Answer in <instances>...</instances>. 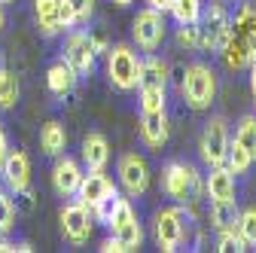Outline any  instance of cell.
<instances>
[{
	"label": "cell",
	"mask_w": 256,
	"mask_h": 253,
	"mask_svg": "<svg viewBox=\"0 0 256 253\" xmlns=\"http://www.w3.org/2000/svg\"><path fill=\"white\" fill-rule=\"evenodd\" d=\"M180 92L192 110H208L210 101L216 98V74L210 70V64H189L183 70V80H180Z\"/></svg>",
	"instance_id": "1"
},
{
	"label": "cell",
	"mask_w": 256,
	"mask_h": 253,
	"mask_svg": "<svg viewBox=\"0 0 256 253\" xmlns=\"http://www.w3.org/2000/svg\"><path fill=\"white\" fill-rule=\"evenodd\" d=\"M107 76H110V86L116 92H134L138 88L140 58L128 43H119V46L107 49Z\"/></svg>",
	"instance_id": "2"
},
{
	"label": "cell",
	"mask_w": 256,
	"mask_h": 253,
	"mask_svg": "<svg viewBox=\"0 0 256 253\" xmlns=\"http://www.w3.org/2000/svg\"><path fill=\"white\" fill-rule=\"evenodd\" d=\"M162 189L165 196L186 204V202H196L202 196V180H198V171L186 165V162H168L162 168Z\"/></svg>",
	"instance_id": "3"
},
{
	"label": "cell",
	"mask_w": 256,
	"mask_h": 253,
	"mask_svg": "<svg viewBox=\"0 0 256 253\" xmlns=\"http://www.w3.org/2000/svg\"><path fill=\"white\" fill-rule=\"evenodd\" d=\"M198 30H202V43H198V49L220 52L222 46L229 43V37H232V18H229L226 6L216 4V0H210V6L202 10Z\"/></svg>",
	"instance_id": "4"
},
{
	"label": "cell",
	"mask_w": 256,
	"mask_h": 253,
	"mask_svg": "<svg viewBox=\"0 0 256 253\" xmlns=\"http://www.w3.org/2000/svg\"><path fill=\"white\" fill-rule=\"evenodd\" d=\"M165 12H158V10H152V6H146V10H140L138 16H134V22H132V37H134V43L144 49V52H156L158 46H162V40H165Z\"/></svg>",
	"instance_id": "5"
},
{
	"label": "cell",
	"mask_w": 256,
	"mask_h": 253,
	"mask_svg": "<svg viewBox=\"0 0 256 253\" xmlns=\"http://www.w3.org/2000/svg\"><path fill=\"white\" fill-rule=\"evenodd\" d=\"M229 125L222 116H214L204 128H202V140H198V150H202V159L208 165H226V152H229Z\"/></svg>",
	"instance_id": "6"
},
{
	"label": "cell",
	"mask_w": 256,
	"mask_h": 253,
	"mask_svg": "<svg viewBox=\"0 0 256 253\" xmlns=\"http://www.w3.org/2000/svg\"><path fill=\"white\" fill-rule=\"evenodd\" d=\"M156 241L165 253H174L186 241V216L180 208H165L156 214Z\"/></svg>",
	"instance_id": "7"
},
{
	"label": "cell",
	"mask_w": 256,
	"mask_h": 253,
	"mask_svg": "<svg viewBox=\"0 0 256 253\" xmlns=\"http://www.w3.org/2000/svg\"><path fill=\"white\" fill-rule=\"evenodd\" d=\"M92 223H94L92 208H86L82 202H74V204L61 208V235L70 244H86L92 238Z\"/></svg>",
	"instance_id": "8"
},
{
	"label": "cell",
	"mask_w": 256,
	"mask_h": 253,
	"mask_svg": "<svg viewBox=\"0 0 256 253\" xmlns=\"http://www.w3.org/2000/svg\"><path fill=\"white\" fill-rule=\"evenodd\" d=\"M61 52H64V61L76 70V76H88L94 70V46H92V37L82 34V30H74Z\"/></svg>",
	"instance_id": "9"
},
{
	"label": "cell",
	"mask_w": 256,
	"mask_h": 253,
	"mask_svg": "<svg viewBox=\"0 0 256 253\" xmlns=\"http://www.w3.org/2000/svg\"><path fill=\"white\" fill-rule=\"evenodd\" d=\"M119 183L125 186L128 196H144L150 189V168L144 162V156L125 152L119 159Z\"/></svg>",
	"instance_id": "10"
},
{
	"label": "cell",
	"mask_w": 256,
	"mask_h": 253,
	"mask_svg": "<svg viewBox=\"0 0 256 253\" xmlns=\"http://www.w3.org/2000/svg\"><path fill=\"white\" fill-rule=\"evenodd\" d=\"M80 180H82L80 162L70 159V156H58V162H55V168H52V186H55V192H58L61 198L76 196Z\"/></svg>",
	"instance_id": "11"
},
{
	"label": "cell",
	"mask_w": 256,
	"mask_h": 253,
	"mask_svg": "<svg viewBox=\"0 0 256 253\" xmlns=\"http://www.w3.org/2000/svg\"><path fill=\"white\" fill-rule=\"evenodd\" d=\"M171 125H168V113L165 110H144L140 116V140L150 150H162L168 144Z\"/></svg>",
	"instance_id": "12"
},
{
	"label": "cell",
	"mask_w": 256,
	"mask_h": 253,
	"mask_svg": "<svg viewBox=\"0 0 256 253\" xmlns=\"http://www.w3.org/2000/svg\"><path fill=\"white\" fill-rule=\"evenodd\" d=\"M0 174H4V180H6V186L12 192L30 186V159H28V152L24 150H10L4 165H0Z\"/></svg>",
	"instance_id": "13"
},
{
	"label": "cell",
	"mask_w": 256,
	"mask_h": 253,
	"mask_svg": "<svg viewBox=\"0 0 256 253\" xmlns=\"http://www.w3.org/2000/svg\"><path fill=\"white\" fill-rule=\"evenodd\" d=\"M110 162V144L101 132H88L82 138V165L88 171H104Z\"/></svg>",
	"instance_id": "14"
},
{
	"label": "cell",
	"mask_w": 256,
	"mask_h": 253,
	"mask_svg": "<svg viewBox=\"0 0 256 253\" xmlns=\"http://www.w3.org/2000/svg\"><path fill=\"white\" fill-rule=\"evenodd\" d=\"M168 86V64L156 55H146L140 61V76H138V88L140 92H165Z\"/></svg>",
	"instance_id": "15"
},
{
	"label": "cell",
	"mask_w": 256,
	"mask_h": 253,
	"mask_svg": "<svg viewBox=\"0 0 256 253\" xmlns=\"http://www.w3.org/2000/svg\"><path fill=\"white\" fill-rule=\"evenodd\" d=\"M76 70L68 64V61H55V64L46 70V86H49V92L55 94V98H68V94L74 92V86H76Z\"/></svg>",
	"instance_id": "16"
},
{
	"label": "cell",
	"mask_w": 256,
	"mask_h": 253,
	"mask_svg": "<svg viewBox=\"0 0 256 253\" xmlns=\"http://www.w3.org/2000/svg\"><path fill=\"white\" fill-rule=\"evenodd\" d=\"M232 30H235V37L244 40L247 52H250V61H256V6H241L238 16L232 18Z\"/></svg>",
	"instance_id": "17"
},
{
	"label": "cell",
	"mask_w": 256,
	"mask_h": 253,
	"mask_svg": "<svg viewBox=\"0 0 256 253\" xmlns=\"http://www.w3.org/2000/svg\"><path fill=\"white\" fill-rule=\"evenodd\" d=\"M113 183H110V177L104 174V171H88V174H82V180H80V189H76V202H82L86 208H92L94 202H98L107 189H110Z\"/></svg>",
	"instance_id": "18"
},
{
	"label": "cell",
	"mask_w": 256,
	"mask_h": 253,
	"mask_svg": "<svg viewBox=\"0 0 256 253\" xmlns=\"http://www.w3.org/2000/svg\"><path fill=\"white\" fill-rule=\"evenodd\" d=\"M204 189L210 198H235V174L226 165H210Z\"/></svg>",
	"instance_id": "19"
},
{
	"label": "cell",
	"mask_w": 256,
	"mask_h": 253,
	"mask_svg": "<svg viewBox=\"0 0 256 253\" xmlns=\"http://www.w3.org/2000/svg\"><path fill=\"white\" fill-rule=\"evenodd\" d=\"M238 214H241V208L235 204V198H214V202H210V226H214L216 232L235 229Z\"/></svg>",
	"instance_id": "20"
},
{
	"label": "cell",
	"mask_w": 256,
	"mask_h": 253,
	"mask_svg": "<svg viewBox=\"0 0 256 253\" xmlns=\"http://www.w3.org/2000/svg\"><path fill=\"white\" fill-rule=\"evenodd\" d=\"M64 146H68V132H64L61 122H46L40 132V150L46 156H61Z\"/></svg>",
	"instance_id": "21"
},
{
	"label": "cell",
	"mask_w": 256,
	"mask_h": 253,
	"mask_svg": "<svg viewBox=\"0 0 256 253\" xmlns=\"http://www.w3.org/2000/svg\"><path fill=\"white\" fill-rule=\"evenodd\" d=\"M220 55H222V64H226L229 70H244V68L250 64V52H247L244 40H241V37H235V30H232L229 43L220 49Z\"/></svg>",
	"instance_id": "22"
},
{
	"label": "cell",
	"mask_w": 256,
	"mask_h": 253,
	"mask_svg": "<svg viewBox=\"0 0 256 253\" xmlns=\"http://www.w3.org/2000/svg\"><path fill=\"white\" fill-rule=\"evenodd\" d=\"M34 16H37V24L46 37L58 34L61 30V22H58V0H34Z\"/></svg>",
	"instance_id": "23"
},
{
	"label": "cell",
	"mask_w": 256,
	"mask_h": 253,
	"mask_svg": "<svg viewBox=\"0 0 256 253\" xmlns=\"http://www.w3.org/2000/svg\"><path fill=\"white\" fill-rule=\"evenodd\" d=\"M202 0H174L171 4V16L177 18V24H198V18H202Z\"/></svg>",
	"instance_id": "24"
},
{
	"label": "cell",
	"mask_w": 256,
	"mask_h": 253,
	"mask_svg": "<svg viewBox=\"0 0 256 253\" xmlns=\"http://www.w3.org/2000/svg\"><path fill=\"white\" fill-rule=\"evenodd\" d=\"M18 104V80L12 70L0 68V110H12Z\"/></svg>",
	"instance_id": "25"
},
{
	"label": "cell",
	"mask_w": 256,
	"mask_h": 253,
	"mask_svg": "<svg viewBox=\"0 0 256 253\" xmlns=\"http://www.w3.org/2000/svg\"><path fill=\"white\" fill-rule=\"evenodd\" d=\"M113 238L122 244V250H138L144 244V229H140L138 220H132V223H125V226H116Z\"/></svg>",
	"instance_id": "26"
},
{
	"label": "cell",
	"mask_w": 256,
	"mask_h": 253,
	"mask_svg": "<svg viewBox=\"0 0 256 253\" xmlns=\"http://www.w3.org/2000/svg\"><path fill=\"white\" fill-rule=\"evenodd\" d=\"M250 165H253V156L238 144V140H229V152H226V168L232 171V174H244V171H250Z\"/></svg>",
	"instance_id": "27"
},
{
	"label": "cell",
	"mask_w": 256,
	"mask_h": 253,
	"mask_svg": "<svg viewBox=\"0 0 256 253\" xmlns=\"http://www.w3.org/2000/svg\"><path fill=\"white\" fill-rule=\"evenodd\" d=\"M116 202H119V189L116 186H110L107 192L92 204V216H94V223H110V214H113V208H116Z\"/></svg>",
	"instance_id": "28"
},
{
	"label": "cell",
	"mask_w": 256,
	"mask_h": 253,
	"mask_svg": "<svg viewBox=\"0 0 256 253\" xmlns=\"http://www.w3.org/2000/svg\"><path fill=\"white\" fill-rule=\"evenodd\" d=\"M235 140L256 159V116H244L235 128Z\"/></svg>",
	"instance_id": "29"
},
{
	"label": "cell",
	"mask_w": 256,
	"mask_h": 253,
	"mask_svg": "<svg viewBox=\"0 0 256 253\" xmlns=\"http://www.w3.org/2000/svg\"><path fill=\"white\" fill-rule=\"evenodd\" d=\"M238 235L247 241V244H256V208H244L238 214V223H235Z\"/></svg>",
	"instance_id": "30"
},
{
	"label": "cell",
	"mask_w": 256,
	"mask_h": 253,
	"mask_svg": "<svg viewBox=\"0 0 256 253\" xmlns=\"http://www.w3.org/2000/svg\"><path fill=\"white\" fill-rule=\"evenodd\" d=\"M216 250L220 253H241V250H247V241L238 235V229H226L216 238Z\"/></svg>",
	"instance_id": "31"
},
{
	"label": "cell",
	"mask_w": 256,
	"mask_h": 253,
	"mask_svg": "<svg viewBox=\"0 0 256 253\" xmlns=\"http://www.w3.org/2000/svg\"><path fill=\"white\" fill-rule=\"evenodd\" d=\"M132 220H138V214H134V208H132V202H125V198H119L116 202V208H113V214H110V229H116V226H125V223H132Z\"/></svg>",
	"instance_id": "32"
},
{
	"label": "cell",
	"mask_w": 256,
	"mask_h": 253,
	"mask_svg": "<svg viewBox=\"0 0 256 253\" xmlns=\"http://www.w3.org/2000/svg\"><path fill=\"white\" fill-rule=\"evenodd\" d=\"M16 226V204L10 196L0 192V235H10Z\"/></svg>",
	"instance_id": "33"
},
{
	"label": "cell",
	"mask_w": 256,
	"mask_h": 253,
	"mask_svg": "<svg viewBox=\"0 0 256 253\" xmlns=\"http://www.w3.org/2000/svg\"><path fill=\"white\" fill-rule=\"evenodd\" d=\"M177 43L186 46V49H198V43H202V30H198V24H180V30H177Z\"/></svg>",
	"instance_id": "34"
},
{
	"label": "cell",
	"mask_w": 256,
	"mask_h": 253,
	"mask_svg": "<svg viewBox=\"0 0 256 253\" xmlns=\"http://www.w3.org/2000/svg\"><path fill=\"white\" fill-rule=\"evenodd\" d=\"M140 110H165V92H140Z\"/></svg>",
	"instance_id": "35"
},
{
	"label": "cell",
	"mask_w": 256,
	"mask_h": 253,
	"mask_svg": "<svg viewBox=\"0 0 256 253\" xmlns=\"http://www.w3.org/2000/svg\"><path fill=\"white\" fill-rule=\"evenodd\" d=\"M70 6H74V18L76 24H86L94 12V0H70Z\"/></svg>",
	"instance_id": "36"
},
{
	"label": "cell",
	"mask_w": 256,
	"mask_h": 253,
	"mask_svg": "<svg viewBox=\"0 0 256 253\" xmlns=\"http://www.w3.org/2000/svg\"><path fill=\"white\" fill-rule=\"evenodd\" d=\"M58 22H61V30H64V28H76V18H74V6H70V0H58Z\"/></svg>",
	"instance_id": "37"
},
{
	"label": "cell",
	"mask_w": 256,
	"mask_h": 253,
	"mask_svg": "<svg viewBox=\"0 0 256 253\" xmlns=\"http://www.w3.org/2000/svg\"><path fill=\"white\" fill-rule=\"evenodd\" d=\"M98 250H101V253H125V250H122V244H119L116 238H107V241H104Z\"/></svg>",
	"instance_id": "38"
},
{
	"label": "cell",
	"mask_w": 256,
	"mask_h": 253,
	"mask_svg": "<svg viewBox=\"0 0 256 253\" xmlns=\"http://www.w3.org/2000/svg\"><path fill=\"white\" fill-rule=\"evenodd\" d=\"M6 152H10V140H6V132H4V125H0V165H4Z\"/></svg>",
	"instance_id": "39"
},
{
	"label": "cell",
	"mask_w": 256,
	"mask_h": 253,
	"mask_svg": "<svg viewBox=\"0 0 256 253\" xmlns=\"http://www.w3.org/2000/svg\"><path fill=\"white\" fill-rule=\"evenodd\" d=\"M92 46H94V55H98V52H107V37H104V34H94V37H92Z\"/></svg>",
	"instance_id": "40"
},
{
	"label": "cell",
	"mask_w": 256,
	"mask_h": 253,
	"mask_svg": "<svg viewBox=\"0 0 256 253\" xmlns=\"http://www.w3.org/2000/svg\"><path fill=\"white\" fill-rule=\"evenodd\" d=\"M146 4H150L152 10H158V12H168V10H171V4H174V0H146Z\"/></svg>",
	"instance_id": "41"
},
{
	"label": "cell",
	"mask_w": 256,
	"mask_h": 253,
	"mask_svg": "<svg viewBox=\"0 0 256 253\" xmlns=\"http://www.w3.org/2000/svg\"><path fill=\"white\" fill-rule=\"evenodd\" d=\"M250 88H253V98H256V61H250Z\"/></svg>",
	"instance_id": "42"
},
{
	"label": "cell",
	"mask_w": 256,
	"mask_h": 253,
	"mask_svg": "<svg viewBox=\"0 0 256 253\" xmlns=\"http://www.w3.org/2000/svg\"><path fill=\"white\" fill-rule=\"evenodd\" d=\"M4 24H6V16H4V6H0V30H4Z\"/></svg>",
	"instance_id": "43"
},
{
	"label": "cell",
	"mask_w": 256,
	"mask_h": 253,
	"mask_svg": "<svg viewBox=\"0 0 256 253\" xmlns=\"http://www.w3.org/2000/svg\"><path fill=\"white\" fill-rule=\"evenodd\" d=\"M113 4H116V6H128V4H132V0H113Z\"/></svg>",
	"instance_id": "44"
},
{
	"label": "cell",
	"mask_w": 256,
	"mask_h": 253,
	"mask_svg": "<svg viewBox=\"0 0 256 253\" xmlns=\"http://www.w3.org/2000/svg\"><path fill=\"white\" fill-rule=\"evenodd\" d=\"M0 4H12V0H0Z\"/></svg>",
	"instance_id": "45"
}]
</instances>
